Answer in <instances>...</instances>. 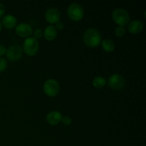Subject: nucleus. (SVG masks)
<instances>
[{"label":"nucleus","mask_w":146,"mask_h":146,"mask_svg":"<svg viewBox=\"0 0 146 146\" xmlns=\"http://www.w3.org/2000/svg\"><path fill=\"white\" fill-rule=\"evenodd\" d=\"M6 51H7V48L4 46L3 44H0V57L2 56L4 54H6Z\"/></svg>","instance_id":"4be33fe9"},{"label":"nucleus","mask_w":146,"mask_h":146,"mask_svg":"<svg viewBox=\"0 0 146 146\" xmlns=\"http://www.w3.org/2000/svg\"><path fill=\"white\" fill-rule=\"evenodd\" d=\"M1 23L5 28L13 29L17 25V19L14 15L7 14V15L4 16Z\"/></svg>","instance_id":"ddd939ff"},{"label":"nucleus","mask_w":146,"mask_h":146,"mask_svg":"<svg viewBox=\"0 0 146 146\" xmlns=\"http://www.w3.org/2000/svg\"><path fill=\"white\" fill-rule=\"evenodd\" d=\"M43 91L48 97H54L60 91L59 83L54 78L47 79L43 85Z\"/></svg>","instance_id":"39448f33"},{"label":"nucleus","mask_w":146,"mask_h":146,"mask_svg":"<svg viewBox=\"0 0 146 146\" xmlns=\"http://www.w3.org/2000/svg\"><path fill=\"white\" fill-rule=\"evenodd\" d=\"M125 81L123 76L119 74H113L108 79V85L113 90H121L125 86Z\"/></svg>","instance_id":"423d86ee"},{"label":"nucleus","mask_w":146,"mask_h":146,"mask_svg":"<svg viewBox=\"0 0 146 146\" xmlns=\"http://www.w3.org/2000/svg\"><path fill=\"white\" fill-rule=\"evenodd\" d=\"M63 115L60 111H51L46 115V121L48 124L51 125H55L59 123L61 121Z\"/></svg>","instance_id":"9b49d317"},{"label":"nucleus","mask_w":146,"mask_h":146,"mask_svg":"<svg viewBox=\"0 0 146 146\" xmlns=\"http://www.w3.org/2000/svg\"><path fill=\"white\" fill-rule=\"evenodd\" d=\"M125 29L124 27L118 26L115 29V34L117 37H123L125 34Z\"/></svg>","instance_id":"dca6fc26"},{"label":"nucleus","mask_w":146,"mask_h":146,"mask_svg":"<svg viewBox=\"0 0 146 146\" xmlns=\"http://www.w3.org/2000/svg\"><path fill=\"white\" fill-rule=\"evenodd\" d=\"M1 29H2V24H1V21H0V31H1Z\"/></svg>","instance_id":"5701e85b"},{"label":"nucleus","mask_w":146,"mask_h":146,"mask_svg":"<svg viewBox=\"0 0 146 146\" xmlns=\"http://www.w3.org/2000/svg\"><path fill=\"white\" fill-rule=\"evenodd\" d=\"M101 46H102L103 50L106 53H111L115 50V43L111 39L107 38L104 39L101 41Z\"/></svg>","instance_id":"4468645a"},{"label":"nucleus","mask_w":146,"mask_h":146,"mask_svg":"<svg viewBox=\"0 0 146 146\" xmlns=\"http://www.w3.org/2000/svg\"><path fill=\"white\" fill-rule=\"evenodd\" d=\"M6 56L9 61H16L22 57L23 50L20 46L13 45L9 47L6 51Z\"/></svg>","instance_id":"0eeeda50"},{"label":"nucleus","mask_w":146,"mask_h":146,"mask_svg":"<svg viewBox=\"0 0 146 146\" xmlns=\"http://www.w3.org/2000/svg\"><path fill=\"white\" fill-rule=\"evenodd\" d=\"M92 84L95 88H102L106 84V79L102 76H96L93 79Z\"/></svg>","instance_id":"2eb2a0df"},{"label":"nucleus","mask_w":146,"mask_h":146,"mask_svg":"<svg viewBox=\"0 0 146 146\" xmlns=\"http://www.w3.org/2000/svg\"><path fill=\"white\" fill-rule=\"evenodd\" d=\"M38 48H39V43L38 40L33 36L27 38L23 43V52L25 53L29 56H35L38 53Z\"/></svg>","instance_id":"f03ea898"},{"label":"nucleus","mask_w":146,"mask_h":146,"mask_svg":"<svg viewBox=\"0 0 146 146\" xmlns=\"http://www.w3.org/2000/svg\"><path fill=\"white\" fill-rule=\"evenodd\" d=\"M84 44L90 48H96L101 44L102 41L101 33L95 28H89L84 32L83 36Z\"/></svg>","instance_id":"f257e3e1"},{"label":"nucleus","mask_w":146,"mask_h":146,"mask_svg":"<svg viewBox=\"0 0 146 146\" xmlns=\"http://www.w3.org/2000/svg\"><path fill=\"white\" fill-rule=\"evenodd\" d=\"M61 16V11L56 7H50L45 12V19L50 25H54L60 21Z\"/></svg>","instance_id":"6e6552de"},{"label":"nucleus","mask_w":146,"mask_h":146,"mask_svg":"<svg viewBox=\"0 0 146 146\" xmlns=\"http://www.w3.org/2000/svg\"><path fill=\"white\" fill-rule=\"evenodd\" d=\"M15 31L19 36L27 38L32 34L33 29L30 24L22 22L16 26Z\"/></svg>","instance_id":"1a4fd4ad"},{"label":"nucleus","mask_w":146,"mask_h":146,"mask_svg":"<svg viewBox=\"0 0 146 146\" xmlns=\"http://www.w3.org/2000/svg\"><path fill=\"white\" fill-rule=\"evenodd\" d=\"M144 24L141 20L135 19L128 24V31L132 34H138L143 30Z\"/></svg>","instance_id":"9d476101"},{"label":"nucleus","mask_w":146,"mask_h":146,"mask_svg":"<svg viewBox=\"0 0 146 146\" xmlns=\"http://www.w3.org/2000/svg\"><path fill=\"white\" fill-rule=\"evenodd\" d=\"M4 13H5V7L4 4L0 1V18L4 16Z\"/></svg>","instance_id":"412c9836"},{"label":"nucleus","mask_w":146,"mask_h":146,"mask_svg":"<svg viewBox=\"0 0 146 146\" xmlns=\"http://www.w3.org/2000/svg\"><path fill=\"white\" fill-rule=\"evenodd\" d=\"M112 19L118 26L125 27L130 21V15L128 11L123 8H117L112 13Z\"/></svg>","instance_id":"7ed1b4c3"},{"label":"nucleus","mask_w":146,"mask_h":146,"mask_svg":"<svg viewBox=\"0 0 146 146\" xmlns=\"http://www.w3.org/2000/svg\"><path fill=\"white\" fill-rule=\"evenodd\" d=\"M7 68V62L5 58L0 57V73L5 71Z\"/></svg>","instance_id":"f3484780"},{"label":"nucleus","mask_w":146,"mask_h":146,"mask_svg":"<svg viewBox=\"0 0 146 146\" xmlns=\"http://www.w3.org/2000/svg\"><path fill=\"white\" fill-rule=\"evenodd\" d=\"M61 122L65 125H70L72 123V119L71 117L68 116V115H64L61 118Z\"/></svg>","instance_id":"a211bd4d"},{"label":"nucleus","mask_w":146,"mask_h":146,"mask_svg":"<svg viewBox=\"0 0 146 146\" xmlns=\"http://www.w3.org/2000/svg\"><path fill=\"white\" fill-rule=\"evenodd\" d=\"M55 28L56 29V30H59V31H61V30H63L64 29V27H65V25H64V24L63 22H61V21H58V22H57L56 24H55Z\"/></svg>","instance_id":"aec40b11"},{"label":"nucleus","mask_w":146,"mask_h":146,"mask_svg":"<svg viewBox=\"0 0 146 146\" xmlns=\"http://www.w3.org/2000/svg\"><path fill=\"white\" fill-rule=\"evenodd\" d=\"M58 34L56 29L55 28L54 25H48L44 29V31H43V35H44L45 39L47 41H54L56 39Z\"/></svg>","instance_id":"f8f14e48"},{"label":"nucleus","mask_w":146,"mask_h":146,"mask_svg":"<svg viewBox=\"0 0 146 146\" xmlns=\"http://www.w3.org/2000/svg\"><path fill=\"white\" fill-rule=\"evenodd\" d=\"M68 18L74 21H78L84 16V9L82 6L78 3H71L67 9Z\"/></svg>","instance_id":"20e7f679"},{"label":"nucleus","mask_w":146,"mask_h":146,"mask_svg":"<svg viewBox=\"0 0 146 146\" xmlns=\"http://www.w3.org/2000/svg\"><path fill=\"white\" fill-rule=\"evenodd\" d=\"M43 36V31L41 29H36L35 31H34V38H35L36 39L38 40V38H41Z\"/></svg>","instance_id":"6ab92c4d"}]
</instances>
